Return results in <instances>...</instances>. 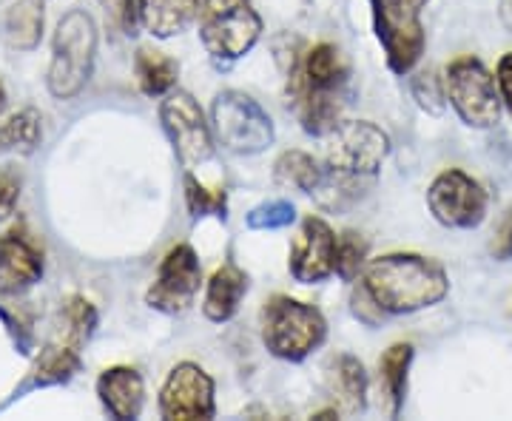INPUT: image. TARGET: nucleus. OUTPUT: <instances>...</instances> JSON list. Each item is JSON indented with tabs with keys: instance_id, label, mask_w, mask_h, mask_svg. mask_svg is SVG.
Wrapping results in <instances>:
<instances>
[{
	"instance_id": "nucleus-2",
	"label": "nucleus",
	"mask_w": 512,
	"mask_h": 421,
	"mask_svg": "<svg viewBox=\"0 0 512 421\" xmlns=\"http://www.w3.org/2000/svg\"><path fill=\"white\" fill-rule=\"evenodd\" d=\"M94 328H97V311H94L92 302L86 296H69L60 305V322H57L55 336L40 348L37 359L23 379V385L15 387L12 402L32 393V390L72 382L74 373L83 365L80 350L92 339Z\"/></svg>"
},
{
	"instance_id": "nucleus-12",
	"label": "nucleus",
	"mask_w": 512,
	"mask_h": 421,
	"mask_svg": "<svg viewBox=\"0 0 512 421\" xmlns=\"http://www.w3.org/2000/svg\"><path fill=\"white\" fill-rule=\"evenodd\" d=\"M200 285V257H197L194 248L185 245V242L183 245H174V248L163 257V262H160V271H157L154 285L148 288V308L168 313V316L185 313L194 305V299H197V293H200Z\"/></svg>"
},
{
	"instance_id": "nucleus-32",
	"label": "nucleus",
	"mask_w": 512,
	"mask_h": 421,
	"mask_svg": "<svg viewBox=\"0 0 512 421\" xmlns=\"http://www.w3.org/2000/svg\"><path fill=\"white\" fill-rule=\"evenodd\" d=\"M20 200V177L12 168H0V220L12 217Z\"/></svg>"
},
{
	"instance_id": "nucleus-28",
	"label": "nucleus",
	"mask_w": 512,
	"mask_h": 421,
	"mask_svg": "<svg viewBox=\"0 0 512 421\" xmlns=\"http://www.w3.org/2000/svg\"><path fill=\"white\" fill-rule=\"evenodd\" d=\"M296 220V208L288 200H271L256 205L248 214V228L251 231H276V228H288Z\"/></svg>"
},
{
	"instance_id": "nucleus-33",
	"label": "nucleus",
	"mask_w": 512,
	"mask_h": 421,
	"mask_svg": "<svg viewBox=\"0 0 512 421\" xmlns=\"http://www.w3.org/2000/svg\"><path fill=\"white\" fill-rule=\"evenodd\" d=\"M495 83H498V92H501V103H504V109L510 111L512 117V52H507L498 60Z\"/></svg>"
},
{
	"instance_id": "nucleus-34",
	"label": "nucleus",
	"mask_w": 512,
	"mask_h": 421,
	"mask_svg": "<svg viewBox=\"0 0 512 421\" xmlns=\"http://www.w3.org/2000/svg\"><path fill=\"white\" fill-rule=\"evenodd\" d=\"M3 106H6V92L0 89V111H3Z\"/></svg>"
},
{
	"instance_id": "nucleus-19",
	"label": "nucleus",
	"mask_w": 512,
	"mask_h": 421,
	"mask_svg": "<svg viewBox=\"0 0 512 421\" xmlns=\"http://www.w3.org/2000/svg\"><path fill=\"white\" fill-rule=\"evenodd\" d=\"M248 293V274L237 268L234 262H225L222 268L214 271L205 288V302H202V313L211 322H228L234 319L239 311L242 296Z\"/></svg>"
},
{
	"instance_id": "nucleus-22",
	"label": "nucleus",
	"mask_w": 512,
	"mask_h": 421,
	"mask_svg": "<svg viewBox=\"0 0 512 421\" xmlns=\"http://www.w3.org/2000/svg\"><path fill=\"white\" fill-rule=\"evenodd\" d=\"M134 74H137V86L146 97H165L174 92L177 77H180V63L174 57L163 52H151V49H137L134 57Z\"/></svg>"
},
{
	"instance_id": "nucleus-14",
	"label": "nucleus",
	"mask_w": 512,
	"mask_h": 421,
	"mask_svg": "<svg viewBox=\"0 0 512 421\" xmlns=\"http://www.w3.org/2000/svg\"><path fill=\"white\" fill-rule=\"evenodd\" d=\"M43 271V248L23 222L0 234V296H20L35 288Z\"/></svg>"
},
{
	"instance_id": "nucleus-30",
	"label": "nucleus",
	"mask_w": 512,
	"mask_h": 421,
	"mask_svg": "<svg viewBox=\"0 0 512 421\" xmlns=\"http://www.w3.org/2000/svg\"><path fill=\"white\" fill-rule=\"evenodd\" d=\"M103 6V12L109 15V20L126 35H134L137 29V0H97Z\"/></svg>"
},
{
	"instance_id": "nucleus-10",
	"label": "nucleus",
	"mask_w": 512,
	"mask_h": 421,
	"mask_svg": "<svg viewBox=\"0 0 512 421\" xmlns=\"http://www.w3.org/2000/svg\"><path fill=\"white\" fill-rule=\"evenodd\" d=\"M160 123L183 165H202L214 154V129L205 123L200 103L188 92L165 94L160 106Z\"/></svg>"
},
{
	"instance_id": "nucleus-7",
	"label": "nucleus",
	"mask_w": 512,
	"mask_h": 421,
	"mask_svg": "<svg viewBox=\"0 0 512 421\" xmlns=\"http://www.w3.org/2000/svg\"><path fill=\"white\" fill-rule=\"evenodd\" d=\"M430 0H370L373 29L382 43L387 66L396 74H410L424 55L421 9Z\"/></svg>"
},
{
	"instance_id": "nucleus-13",
	"label": "nucleus",
	"mask_w": 512,
	"mask_h": 421,
	"mask_svg": "<svg viewBox=\"0 0 512 421\" xmlns=\"http://www.w3.org/2000/svg\"><path fill=\"white\" fill-rule=\"evenodd\" d=\"M160 416L168 421L214 419L217 399H214V379L194 362H180L168 373L160 390Z\"/></svg>"
},
{
	"instance_id": "nucleus-9",
	"label": "nucleus",
	"mask_w": 512,
	"mask_h": 421,
	"mask_svg": "<svg viewBox=\"0 0 512 421\" xmlns=\"http://www.w3.org/2000/svg\"><path fill=\"white\" fill-rule=\"evenodd\" d=\"M427 205L444 228L473 231L487 217L490 197L476 177L461 168H447L430 183Z\"/></svg>"
},
{
	"instance_id": "nucleus-20",
	"label": "nucleus",
	"mask_w": 512,
	"mask_h": 421,
	"mask_svg": "<svg viewBox=\"0 0 512 421\" xmlns=\"http://www.w3.org/2000/svg\"><path fill=\"white\" fill-rule=\"evenodd\" d=\"M413 365V345L410 342H396L384 350L379 362V387H382L384 402L390 416H399L407 396V373Z\"/></svg>"
},
{
	"instance_id": "nucleus-8",
	"label": "nucleus",
	"mask_w": 512,
	"mask_h": 421,
	"mask_svg": "<svg viewBox=\"0 0 512 421\" xmlns=\"http://www.w3.org/2000/svg\"><path fill=\"white\" fill-rule=\"evenodd\" d=\"M447 100L456 109L464 126L470 129H493L501 120V92L495 77L478 57L467 55L453 60L444 72Z\"/></svg>"
},
{
	"instance_id": "nucleus-6",
	"label": "nucleus",
	"mask_w": 512,
	"mask_h": 421,
	"mask_svg": "<svg viewBox=\"0 0 512 421\" xmlns=\"http://www.w3.org/2000/svg\"><path fill=\"white\" fill-rule=\"evenodd\" d=\"M211 129L214 140L231 154H259L274 143V120L256 103L251 94L228 92L217 94L211 106Z\"/></svg>"
},
{
	"instance_id": "nucleus-11",
	"label": "nucleus",
	"mask_w": 512,
	"mask_h": 421,
	"mask_svg": "<svg viewBox=\"0 0 512 421\" xmlns=\"http://www.w3.org/2000/svg\"><path fill=\"white\" fill-rule=\"evenodd\" d=\"M390 154V137L370 120H342L330 134L325 163L336 171L373 177Z\"/></svg>"
},
{
	"instance_id": "nucleus-1",
	"label": "nucleus",
	"mask_w": 512,
	"mask_h": 421,
	"mask_svg": "<svg viewBox=\"0 0 512 421\" xmlns=\"http://www.w3.org/2000/svg\"><path fill=\"white\" fill-rule=\"evenodd\" d=\"M362 288L384 316H402L439 305L450 293V279L436 259L387 254L367 262Z\"/></svg>"
},
{
	"instance_id": "nucleus-16",
	"label": "nucleus",
	"mask_w": 512,
	"mask_h": 421,
	"mask_svg": "<svg viewBox=\"0 0 512 421\" xmlns=\"http://www.w3.org/2000/svg\"><path fill=\"white\" fill-rule=\"evenodd\" d=\"M97 396L111 419H140L146 404V382L134 367H106L97 379Z\"/></svg>"
},
{
	"instance_id": "nucleus-23",
	"label": "nucleus",
	"mask_w": 512,
	"mask_h": 421,
	"mask_svg": "<svg viewBox=\"0 0 512 421\" xmlns=\"http://www.w3.org/2000/svg\"><path fill=\"white\" fill-rule=\"evenodd\" d=\"M330 387L339 396V402L345 407V413H365L367 407V373L365 365L342 353L333 359V370H330Z\"/></svg>"
},
{
	"instance_id": "nucleus-27",
	"label": "nucleus",
	"mask_w": 512,
	"mask_h": 421,
	"mask_svg": "<svg viewBox=\"0 0 512 421\" xmlns=\"http://www.w3.org/2000/svg\"><path fill=\"white\" fill-rule=\"evenodd\" d=\"M367 259V242L362 234L356 231H345L339 237V245H336V274L345 282H353L356 276L362 274Z\"/></svg>"
},
{
	"instance_id": "nucleus-4",
	"label": "nucleus",
	"mask_w": 512,
	"mask_h": 421,
	"mask_svg": "<svg viewBox=\"0 0 512 421\" xmlns=\"http://www.w3.org/2000/svg\"><path fill=\"white\" fill-rule=\"evenodd\" d=\"M97 57V26L89 12H66L52 40V66H49V92L57 100H72L92 80Z\"/></svg>"
},
{
	"instance_id": "nucleus-3",
	"label": "nucleus",
	"mask_w": 512,
	"mask_h": 421,
	"mask_svg": "<svg viewBox=\"0 0 512 421\" xmlns=\"http://www.w3.org/2000/svg\"><path fill=\"white\" fill-rule=\"evenodd\" d=\"M328 322L308 302L293 296H271L262 308V345L282 362H305L313 350L322 348Z\"/></svg>"
},
{
	"instance_id": "nucleus-29",
	"label": "nucleus",
	"mask_w": 512,
	"mask_h": 421,
	"mask_svg": "<svg viewBox=\"0 0 512 421\" xmlns=\"http://www.w3.org/2000/svg\"><path fill=\"white\" fill-rule=\"evenodd\" d=\"M413 97L419 100V106L424 111H433L439 114L447 103V89H444V77L433 72H421L416 80H413Z\"/></svg>"
},
{
	"instance_id": "nucleus-31",
	"label": "nucleus",
	"mask_w": 512,
	"mask_h": 421,
	"mask_svg": "<svg viewBox=\"0 0 512 421\" xmlns=\"http://www.w3.org/2000/svg\"><path fill=\"white\" fill-rule=\"evenodd\" d=\"M490 254L498 262H510L512 259V205L495 225L493 239H490Z\"/></svg>"
},
{
	"instance_id": "nucleus-15",
	"label": "nucleus",
	"mask_w": 512,
	"mask_h": 421,
	"mask_svg": "<svg viewBox=\"0 0 512 421\" xmlns=\"http://www.w3.org/2000/svg\"><path fill=\"white\" fill-rule=\"evenodd\" d=\"M336 245L339 237L333 234L328 222L322 217H308L291 245L288 268L293 279L302 285H316L336 274Z\"/></svg>"
},
{
	"instance_id": "nucleus-18",
	"label": "nucleus",
	"mask_w": 512,
	"mask_h": 421,
	"mask_svg": "<svg viewBox=\"0 0 512 421\" xmlns=\"http://www.w3.org/2000/svg\"><path fill=\"white\" fill-rule=\"evenodd\" d=\"M200 18V0H137V20L148 35L168 40Z\"/></svg>"
},
{
	"instance_id": "nucleus-25",
	"label": "nucleus",
	"mask_w": 512,
	"mask_h": 421,
	"mask_svg": "<svg viewBox=\"0 0 512 421\" xmlns=\"http://www.w3.org/2000/svg\"><path fill=\"white\" fill-rule=\"evenodd\" d=\"M40 140L43 126L35 109H20L6 123H0V154H32Z\"/></svg>"
},
{
	"instance_id": "nucleus-26",
	"label": "nucleus",
	"mask_w": 512,
	"mask_h": 421,
	"mask_svg": "<svg viewBox=\"0 0 512 421\" xmlns=\"http://www.w3.org/2000/svg\"><path fill=\"white\" fill-rule=\"evenodd\" d=\"M185 188V205H188V214L191 220H202V217H220L225 220V211H228V197L220 188H208L200 183L191 171L185 174L183 180Z\"/></svg>"
},
{
	"instance_id": "nucleus-24",
	"label": "nucleus",
	"mask_w": 512,
	"mask_h": 421,
	"mask_svg": "<svg viewBox=\"0 0 512 421\" xmlns=\"http://www.w3.org/2000/svg\"><path fill=\"white\" fill-rule=\"evenodd\" d=\"M325 171H328V165L319 163L308 151H296V148L285 151L274 165L276 183L285 188H296L302 194H313L325 180Z\"/></svg>"
},
{
	"instance_id": "nucleus-17",
	"label": "nucleus",
	"mask_w": 512,
	"mask_h": 421,
	"mask_svg": "<svg viewBox=\"0 0 512 421\" xmlns=\"http://www.w3.org/2000/svg\"><path fill=\"white\" fill-rule=\"evenodd\" d=\"M348 60L333 43H316L308 49L302 63H296L288 77V89L311 86V89H345L348 86Z\"/></svg>"
},
{
	"instance_id": "nucleus-5",
	"label": "nucleus",
	"mask_w": 512,
	"mask_h": 421,
	"mask_svg": "<svg viewBox=\"0 0 512 421\" xmlns=\"http://www.w3.org/2000/svg\"><path fill=\"white\" fill-rule=\"evenodd\" d=\"M200 37L211 60L228 66L254 49L262 37V18L251 0H202Z\"/></svg>"
},
{
	"instance_id": "nucleus-21",
	"label": "nucleus",
	"mask_w": 512,
	"mask_h": 421,
	"mask_svg": "<svg viewBox=\"0 0 512 421\" xmlns=\"http://www.w3.org/2000/svg\"><path fill=\"white\" fill-rule=\"evenodd\" d=\"M6 43L18 52L37 49L43 37V0H15L3 20Z\"/></svg>"
}]
</instances>
